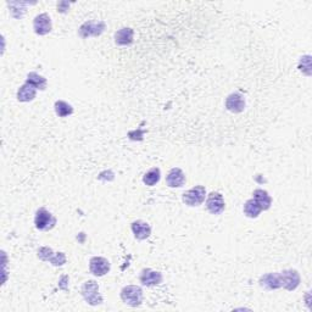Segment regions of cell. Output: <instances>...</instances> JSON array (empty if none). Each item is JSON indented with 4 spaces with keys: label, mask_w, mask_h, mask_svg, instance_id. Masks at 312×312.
<instances>
[{
    "label": "cell",
    "mask_w": 312,
    "mask_h": 312,
    "mask_svg": "<svg viewBox=\"0 0 312 312\" xmlns=\"http://www.w3.org/2000/svg\"><path fill=\"white\" fill-rule=\"evenodd\" d=\"M26 83L32 84L33 87L39 89V91H46L48 82H47V79L43 77V76L38 75L37 72H30L27 75Z\"/></svg>",
    "instance_id": "ffe728a7"
},
{
    "label": "cell",
    "mask_w": 312,
    "mask_h": 312,
    "mask_svg": "<svg viewBox=\"0 0 312 312\" xmlns=\"http://www.w3.org/2000/svg\"><path fill=\"white\" fill-rule=\"evenodd\" d=\"M130 229H132L133 234H135L136 239L138 240H145L150 237L151 234V227L149 224L142 221V219H137L130 225Z\"/></svg>",
    "instance_id": "5bb4252c"
},
{
    "label": "cell",
    "mask_w": 312,
    "mask_h": 312,
    "mask_svg": "<svg viewBox=\"0 0 312 312\" xmlns=\"http://www.w3.org/2000/svg\"><path fill=\"white\" fill-rule=\"evenodd\" d=\"M161 178V171L159 167H152L143 176V183L149 187H154Z\"/></svg>",
    "instance_id": "d6986e66"
},
{
    "label": "cell",
    "mask_w": 312,
    "mask_h": 312,
    "mask_svg": "<svg viewBox=\"0 0 312 312\" xmlns=\"http://www.w3.org/2000/svg\"><path fill=\"white\" fill-rule=\"evenodd\" d=\"M279 273H281L282 286L286 291H295L300 284V275L297 270H284Z\"/></svg>",
    "instance_id": "9c48e42d"
},
{
    "label": "cell",
    "mask_w": 312,
    "mask_h": 312,
    "mask_svg": "<svg viewBox=\"0 0 312 312\" xmlns=\"http://www.w3.org/2000/svg\"><path fill=\"white\" fill-rule=\"evenodd\" d=\"M110 261L105 257L94 256L89 260V271L95 277H103L110 272Z\"/></svg>",
    "instance_id": "8992f818"
},
{
    "label": "cell",
    "mask_w": 312,
    "mask_h": 312,
    "mask_svg": "<svg viewBox=\"0 0 312 312\" xmlns=\"http://www.w3.org/2000/svg\"><path fill=\"white\" fill-rule=\"evenodd\" d=\"M243 211L247 217L256 218V217H259V215L261 213V211H262V209L260 208V205L255 202V200L251 198L244 204Z\"/></svg>",
    "instance_id": "ac0fdd59"
},
{
    "label": "cell",
    "mask_w": 312,
    "mask_h": 312,
    "mask_svg": "<svg viewBox=\"0 0 312 312\" xmlns=\"http://www.w3.org/2000/svg\"><path fill=\"white\" fill-rule=\"evenodd\" d=\"M70 3L68 2H60L57 3V11L59 12H68V10L70 9Z\"/></svg>",
    "instance_id": "d4e9b609"
},
{
    "label": "cell",
    "mask_w": 312,
    "mask_h": 312,
    "mask_svg": "<svg viewBox=\"0 0 312 312\" xmlns=\"http://www.w3.org/2000/svg\"><path fill=\"white\" fill-rule=\"evenodd\" d=\"M50 263L53 266H62L66 263V256L63 253H55V255L53 256V259L50 260Z\"/></svg>",
    "instance_id": "cb8c5ba5"
},
{
    "label": "cell",
    "mask_w": 312,
    "mask_h": 312,
    "mask_svg": "<svg viewBox=\"0 0 312 312\" xmlns=\"http://www.w3.org/2000/svg\"><path fill=\"white\" fill-rule=\"evenodd\" d=\"M253 199L259 204L260 208L262 209V211H266L271 208L272 205V198L269 194V192L263 189H255L253 193Z\"/></svg>",
    "instance_id": "e0dca14e"
},
{
    "label": "cell",
    "mask_w": 312,
    "mask_h": 312,
    "mask_svg": "<svg viewBox=\"0 0 312 312\" xmlns=\"http://www.w3.org/2000/svg\"><path fill=\"white\" fill-rule=\"evenodd\" d=\"M106 25L104 21H87L79 27L78 36L81 38H89V37H99L104 33Z\"/></svg>",
    "instance_id": "5b68a950"
},
{
    "label": "cell",
    "mask_w": 312,
    "mask_h": 312,
    "mask_svg": "<svg viewBox=\"0 0 312 312\" xmlns=\"http://www.w3.org/2000/svg\"><path fill=\"white\" fill-rule=\"evenodd\" d=\"M28 5H31L30 3H18V2H12V3H9V6H10V12H11V16L12 17L15 18H22V16H24L25 12H26V10H25V8Z\"/></svg>",
    "instance_id": "7402d4cb"
},
{
    "label": "cell",
    "mask_w": 312,
    "mask_h": 312,
    "mask_svg": "<svg viewBox=\"0 0 312 312\" xmlns=\"http://www.w3.org/2000/svg\"><path fill=\"white\" fill-rule=\"evenodd\" d=\"M226 204L224 195L218 192H211L206 199V209L212 215H221L225 211Z\"/></svg>",
    "instance_id": "52a82bcc"
},
{
    "label": "cell",
    "mask_w": 312,
    "mask_h": 312,
    "mask_svg": "<svg viewBox=\"0 0 312 312\" xmlns=\"http://www.w3.org/2000/svg\"><path fill=\"white\" fill-rule=\"evenodd\" d=\"M36 94L37 88L25 82V84H22L17 91V100L21 103H30L36 98Z\"/></svg>",
    "instance_id": "2e32d148"
},
{
    "label": "cell",
    "mask_w": 312,
    "mask_h": 312,
    "mask_svg": "<svg viewBox=\"0 0 312 312\" xmlns=\"http://www.w3.org/2000/svg\"><path fill=\"white\" fill-rule=\"evenodd\" d=\"M115 43L120 47L130 46L133 43V38H135V31L129 27L120 28L119 31L115 33Z\"/></svg>",
    "instance_id": "9a60e30c"
},
{
    "label": "cell",
    "mask_w": 312,
    "mask_h": 312,
    "mask_svg": "<svg viewBox=\"0 0 312 312\" xmlns=\"http://www.w3.org/2000/svg\"><path fill=\"white\" fill-rule=\"evenodd\" d=\"M120 297L128 306L138 307L143 302V291L138 285H126L121 291Z\"/></svg>",
    "instance_id": "7a4b0ae2"
},
{
    "label": "cell",
    "mask_w": 312,
    "mask_h": 312,
    "mask_svg": "<svg viewBox=\"0 0 312 312\" xmlns=\"http://www.w3.org/2000/svg\"><path fill=\"white\" fill-rule=\"evenodd\" d=\"M186 174L181 168L174 167L170 170L166 176V184L170 188H181L186 184Z\"/></svg>",
    "instance_id": "4fadbf2b"
},
{
    "label": "cell",
    "mask_w": 312,
    "mask_h": 312,
    "mask_svg": "<svg viewBox=\"0 0 312 312\" xmlns=\"http://www.w3.org/2000/svg\"><path fill=\"white\" fill-rule=\"evenodd\" d=\"M34 226L39 231H52L56 226V218L47 209L39 208L34 216Z\"/></svg>",
    "instance_id": "3957f363"
},
{
    "label": "cell",
    "mask_w": 312,
    "mask_h": 312,
    "mask_svg": "<svg viewBox=\"0 0 312 312\" xmlns=\"http://www.w3.org/2000/svg\"><path fill=\"white\" fill-rule=\"evenodd\" d=\"M206 198V189L204 186H195L192 189L187 190L183 193L182 202L186 205L194 208V206H200L205 202Z\"/></svg>",
    "instance_id": "277c9868"
},
{
    "label": "cell",
    "mask_w": 312,
    "mask_h": 312,
    "mask_svg": "<svg viewBox=\"0 0 312 312\" xmlns=\"http://www.w3.org/2000/svg\"><path fill=\"white\" fill-rule=\"evenodd\" d=\"M54 109H55V113L59 117H68V116H71V115L73 114L72 105H70L69 103H66V101H63V100L55 101Z\"/></svg>",
    "instance_id": "44dd1931"
},
{
    "label": "cell",
    "mask_w": 312,
    "mask_h": 312,
    "mask_svg": "<svg viewBox=\"0 0 312 312\" xmlns=\"http://www.w3.org/2000/svg\"><path fill=\"white\" fill-rule=\"evenodd\" d=\"M164 279L162 277V273L159 272V271H154L151 269H144L142 270L141 276H139V281L143 285L145 286H155L158 284H160Z\"/></svg>",
    "instance_id": "7c38bea8"
},
{
    "label": "cell",
    "mask_w": 312,
    "mask_h": 312,
    "mask_svg": "<svg viewBox=\"0 0 312 312\" xmlns=\"http://www.w3.org/2000/svg\"><path fill=\"white\" fill-rule=\"evenodd\" d=\"M225 105H226V109L231 111V113L240 114L243 113L245 109V98L243 97V94L235 92V93L228 95Z\"/></svg>",
    "instance_id": "30bf717a"
},
{
    "label": "cell",
    "mask_w": 312,
    "mask_h": 312,
    "mask_svg": "<svg viewBox=\"0 0 312 312\" xmlns=\"http://www.w3.org/2000/svg\"><path fill=\"white\" fill-rule=\"evenodd\" d=\"M33 30L34 33L38 36H47L53 30V24L50 16L46 14H39L34 17L33 20Z\"/></svg>",
    "instance_id": "ba28073f"
},
{
    "label": "cell",
    "mask_w": 312,
    "mask_h": 312,
    "mask_svg": "<svg viewBox=\"0 0 312 312\" xmlns=\"http://www.w3.org/2000/svg\"><path fill=\"white\" fill-rule=\"evenodd\" d=\"M37 253H38V257H39L40 260H42V261H49V262H50V260L53 259V256L55 255V253H54L52 248H49V247L39 248Z\"/></svg>",
    "instance_id": "603a6c76"
},
{
    "label": "cell",
    "mask_w": 312,
    "mask_h": 312,
    "mask_svg": "<svg viewBox=\"0 0 312 312\" xmlns=\"http://www.w3.org/2000/svg\"><path fill=\"white\" fill-rule=\"evenodd\" d=\"M81 294L85 302L92 305V306H98V305H101L104 302V299L99 292V285L94 281L84 282L81 288Z\"/></svg>",
    "instance_id": "6da1fadb"
},
{
    "label": "cell",
    "mask_w": 312,
    "mask_h": 312,
    "mask_svg": "<svg viewBox=\"0 0 312 312\" xmlns=\"http://www.w3.org/2000/svg\"><path fill=\"white\" fill-rule=\"evenodd\" d=\"M259 283L261 288L266 289V291H277V289L282 288L281 273L275 272L261 276Z\"/></svg>",
    "instance_id": "8fae6325"
}]
</instances>
